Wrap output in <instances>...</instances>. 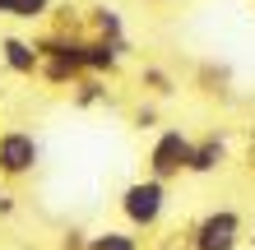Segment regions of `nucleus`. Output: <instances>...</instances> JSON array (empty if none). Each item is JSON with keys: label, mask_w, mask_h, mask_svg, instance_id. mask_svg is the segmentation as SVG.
<instances>
[{"label": "nucleus", "mask_w": 255, "mask_h": 250, "mask_svg": "<svg viewBox=\"0 0 255 250\" xmlns=\"http://www.w3.org/2000/svg\"><path fill=\"white\" fill-rule=\"evenodd\" d=\"M251 237V223L232 204H214L186 227V250H242Z\"/></svg>", "instance_id": "nucleus-1"}, {"label": "nucleus", "mask_w": 255, "mask_h": 250, "mask_svg": "<svg viewBox=\"0 0 255 250\" xmlns=\"http://www.w3.org/2000/svg\"><path fill=\"white\" fill-rule=\"evenodd\" d=\"M167 185L158 181V176H134L130 185H121V195H116V213H121V223L130 232H158L162 218H167Z\"/></svg>", "instance_id": "nucleus-2"}, {"label": "nucleus", "mask_w": 255, "mask_h": 250, "mask_svg": "<svg viewBox=\"0 0 255 250\" xmlns=\"http://www.w3.org/2000/svg\"><path fill=\"white\" fill-rule=\"evenodd\" d=\"M37 51H42V75L37 79H47L56 88H74L79 79H88V70H84V37H70V33H37Z\"/></svg>", "instance_id": "nucleus-3"}, {"label": "nucleus", "mask_w": 255, "mask_h": 250, "mask_svg": "<svg viewBox=\"0 0 255 250\" xmlns=\"http://www.w3.org/2000/svg\"><path fill=\"white\" fill-rule=\"evenodd\" d=\"M190 153H195V135H186L181 125L158 130L144 153V176H158L162 185L181 181V176H190Z\"/></svg>", "instance_id": "nucleus-4"}, {"label": "nucleus", "mask_w": 255, "mask_h": 250, "mask_svg": "<svg viewBox=\"0 0 255 250\" xmlns=\"http://www.w3.org/2000/svg\"><path fill=\"white\" fill-rule=\"evenodd\" d=\"M42 167V144L33 130H23V125H5L0 130V181L5 185H19L28 181Z\"/></svg>", "instance_id": "nucleus-5"}, {"label": "nucleus", "mask_w": 255, "mask_h": 250, "mask_svg": "<svg viewBox=\"0 0 255 250\" xmlns=\"http://www.w3.org/2000/svg\"><path fill=\"white\" fill-rule=\"evenodd\" d=\"M0 65L19 79H37L42 75V51L33 37H19V33H0Z\"/></svg>", "instance_id": "nucleus-6"}, {"label": "nucleus", "mask_w": 255, "mask_h": 250, "mask_svg": "<svg viewBox=\"0 0 255 250\" xmlns=\"http://www.w3.org/2000/svg\"><path fill=\"white\" fill-rule=\"evenodd\" d=\"M130 37L126 42H102V37H84V70L98 79H112L116 70H121V61L130 56Z\"/></svg>", "instance_id": "nucleus-7"}, {"label": "nucleus", "mask_w": 255, "mask_h": 250, "mask_svg": "<svg viewBox=\"0 0 255 250\" xmlns=\"http://www.w3.org/2000/svg\"><path fill=\"white\" fill-rule=\"evenodd\" d=\"M84 37H102V42H126V14L98 0V5L84 9Z\"/></svg>", "instance_id": "nucleus-8"}, {"label": "nucleus", "mask_w": 255, "mask_h": 250, "mask_svg": "<svg viewBox=\"0 0 255 250\" xmlns=\"http://www.w3.org/2000/svg\"><path fill=\"white\" fill-rule=\"evenodd\" d=\"M228 167V139L223 135H200L190 153V176H218Z\"/></svg>", "instance_id": "nucleus-9"}, {"label": "nucleus", "mask_w": 255, "mask_h": 250, "mask_svg": "<svg viewBox=\"0 0 255 250\" xmlns=\"http://www.w3.org/2000/svg\"><path fill=\"white\" fill-rule=\"evenodd\" d=\"M51 9H56V0H0V19H9V23H42V19H51Z\"/></svg>", "instance_id": "nucleus-10"}, {"label": "nucleus", "mask_w": 255, "mask_h": 250, "mask_svg": "<svg viewBox=\"0 0 255 250\" xmlns=\"http://www.w3.org/2000/svg\"><path fill=\"white\" fill-rule=\"evenodd\" d=\"M88 250H144V241L130 227H102V232L88 237Z\"/></svg>", "instance_id": "nucleus-11"}, {"label": "nucleus", "mask_w": 255, "mask_h": 250, "mask_svg": "<svg viewBox=\"0 0 255 250\" xmlns=\"http://www.w3.org/2000/svg\"><path fill=\"white\" fill-rule=\"evenodd\" d=\"M102 97H107V79L88 75V79L74 83V102H79V107H93V102H102Z\"/></svg>", "instance_id": "nucleus-12"}, {"label": "nucleus", "mask_w": 255, "mask_h": 250, "mask_svg": "<svg viewBox=\"0 0 255 250\" xmlns=\"http://www.w3.org/2000/svg\"><path fill=\"white\" fill-rule=\"evenodd\" d=\"M139 83L148 88L153 97H167V93H176V83H172V75L167 70H158V65H144V75H139Z\"/></svg>", "instance_id": "nucleus-13"}, {"label": "nucleus", "mask_w": 255, "mask_h": 250, "mask_svg": "<svg viewBox=\"0 0 255 250\" xmlns=\"http://www.w3.org/2000/svg\"><path fill=\"white\" fill-rule=\"evenodd\" d=\"M228 83V65H200V88L204 93H223Z\"/></svg>", "instance_id": "nucleus-14"}, {"label": "nucleus", "mask_w": 255, "mask_h": 250, "mask_svg": "<svg viewBox=\"0 0 255 250\" xmlns=\"http://www.w3.org/2000/svg\"><path fill=\"white\" fill-rule=\"evenodd\" d=\"M88 237H93V232H84V227H65V232H61V250H88Z\"/></svg>", "instance_id": "nucleus-15"}, {"label": "nucleus", "mask_w": 255, "mask_h": 250, "mask_svg": "<svg viewBox=\"0 0 255 250\" xmlns=\"http://www.w3.org/2000/svg\"><path fill=\"white\" fill-rule=\"evenodd\" d=\"M14 209H19V199H14V190H9V185H0V218H9Z\"/></svg>", "instance_id": "nucleus-16"}, {"label": "nucleus", "mask_w": 255, "mask_h": 250, "mask_svg": "<svg viewBox=\"0 0 255 250\" xmlns=\"http://www.w3.org/2000/svg\"><path fill=\"white\" fill-rule=\"evenodd\" d=\"M153 121H158L153 107H139V111H134V125H139V130H153Z\"/></svg>", "instance_id": "nucleus-17"}, {"label": "nucleus", "mask_w": 255, "mask_h": 250, "mask_svg": "<svg viewBox=\"0 0 255 250\" xmlns=\"http://www.w3.org/2000/svg\"><path fill=\"white\" fill-rule=\"evenodd\" d=\"M246 246H251V250H255V223H251V237H246Z\"/></svg>", "instance_id": "nucleus-18"}, {"label": "nucleus", "mask_w": 255, "mask_h": 250, "mask_svg": "<svg viewBox=\"0 0 255 250\" xmlns=\"http://www.w3.org/2000/svg\"><path fill=\"white\" fill-rule=\"evenodd\" d=\"M153 5H176V0H153Z\"/></svg>", "instance_id": "nucleus-19"}, {"label": "nucleus", "mask_w": 255, "mask_h": 250, "mask_svg": "<svg viewBox=\"0 0 255 250\" xmlns=\"http://www.w3.org/2000/svg\"><path fill=\"white\" fill-rule=\"evenodd\" d=\"M251 167H255V144H251Z\"/></svg>", "instance_id": "nucleus-20"}]
</instances>
